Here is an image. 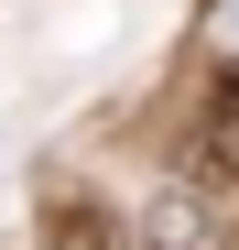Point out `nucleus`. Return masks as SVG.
I'll list each match as a JSON object with an SVG mask.
<instances>
[{
  "label": "nucleus",
  "mask_w": 239,
  "mask_h": 250,
  "mask_svg": "<svg viewBox=\"0 0 239 250\" xmlns=\"http://www.w3.org/2000/svg\"><path fill=\"white\" fill-rule=\"evenodd\" d=\"M44 250H131V229H120L109 196H55L44 207Z\"/></svg>",
  "instance_id": "2"
},
{
  "label": "nucleus",
  "mask_w": 239,
  "mask_h": 250,
  "mask_svg": "<svg viewBox=\"0 0 239 250\" xmlns=\"http://www.w3.org/2000/svg\"><path fill=\"white\" fill-rule=\"evenodd\" d=\"M196 185H207V196L239 185V65L207 87V120H196Z\"/></svg>",
  "instance_id": "1"
},
{
  "label": "nucleus",
  "mask_w": 239,
  "mask_h": 250,
  "mask_svg": "<svg viewBox=\"0 0 239 250\" xmlns=\"http://www.w3.org/2000/svg\"><path fill=\"white\" fill-rule=\"evenodd\" d=\"M141 250H218V239H207V218H196V196H152Z\"/></svg>",
  "instance_id": "3"
}]
</instances>
